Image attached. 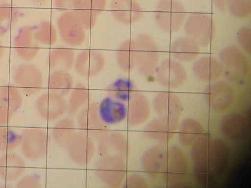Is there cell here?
Instances as JSON below:
<instances>
[{
	"mask_svg": "<svg viewBox=\"0 0 251 188\" xmlns=\"http://www.w3.org/2000/svg\"><path fill=\"white\" fill-rule=\"evenodd\" d=\"M192 145L194 171L201 181L211 180L225 169L229 150L223 140H214L210 134H201Z\"/></svg>",
	"mask_w": 251,
	"mask_h": 188,
	"instance_id": "6da1fadb",
	"label": "cell"
},
{
	"mask_svg": "<svg viewBox=\"0 0 251 188\" xmlns=\"http://www.w3.org/2000/svg\"><path fill=\"white\" fill-rule=\"evenodd\" d=\"M95 172L99 180L109 188H119L127 176L126 158L111 155L100 157L95 163Z\"/></svg>",
	"mask_w": 251,
	"mask_h": 188,
	"instance_id": "7a4b0ae2",
	"label": "cell"
},
{
	"mask_svg": "<svg viewBox=\"0 0 251 188\" xmlns=\"http://www.w3.org/2000/svg\"><path fill=\"white\" fill-rule=\"evenodd\" d=\"M186 15L184 6L177 0H160L154 10L156 24L167 33L179 31L184 23Z\"/></svg>",
	"mask_w": 251,
	"mask_h": 188,
	"instance_id": "3957f363",
	"label": "cell"
},
{
	"mask_svg": "<svg viewBox=\"0 0 251 188\" xmlns=\"http://www.w3.org/2000/svg\"><path fill=\"white\" fill-rule=\"evenodd\" d=\"M50 138L46 129L40 127H26L22 131L20 149L22 155L31 161L42 160L47 156Z\"/></svg>",
	"mask_w": 251,
	"mask_h": 188,
	"instance_id": "277c9868",
	"label": "cell"
},
{
	"mask_svg": "<svg viewBox=\"0 0 251 188\" xmlns=\"http://www.w3.org/2000/svg\"><path fill=\"white\" fill-rule=\"evenodd\" d=\"M13 82L22 94L31 97L39 94L43 89L44 75L35 65L24 63L15 69Z\"/></svg>",
	"mask_w": 251,
	"mask_h": 188,
	"instance_id": "5b68a950",
	"label": "cell"
},
{
	"mask_svg": "<svg viewBox=\"0 0 251 188\" xmlns=\"http://www.w3.org/2000/svg\"><path fill=\"white\" fill-rule=\"evenodd\" d=\"M57 26L60 39L67 46L75 48L86 41V29L74 11L63 13L57 20Z\"/></svg>",
	"mask_w": 251,
	"mask_h": 188,
	"instance_id": "8992f818",
	"label": "cell"
},
{
	"mask_svg": "<svg viewBox=\"0 0 251 188\" xmlns=\"http://www.w3.org/2000/svg\"><path fill=\"white\" fill-rule=\"evenodd\" d=\"M136 42L137 46L136 66L141 75L149 77L155 73L158 69V47L154 40L147 34L138 36Z\"/></svg>",
	"mask_w": 251,
	"mask_h": 188,
	"instance_id": "52a82bcc",
	"label": "cell"
},
{
	"mask_svg": "<svg viewBox=\"0 0 251 188\" xmlns=\"http://www.w3.org/2000/svg\"><path fill=\"white\" fill-rule=\"evenodd\" d=\"M185 31L188 37L196 40L201 46L211 43L216 33V24L210 15L205 13H193L185 24Z\"/></svg>",
	"mask_w": 251,
	"mask_h": 188,
	"instance_id": "ba28073f",
	"label": "cell"
},
{
	"mask_svg": "<svg viewBox=\"0 0 251 188\" xmlns=\"http://www.w3.org/2000/svg\"><path fill=\"white\" fill-rule=\"evenodd\" d=\"M77 126L82 133L87 134L95 141L109 133L108 125L100 119L98 113V104L90 102L77 114Z\"/></svg>",
	"mask_w": 251,
	"mask_h": 188,
	"instance_id": "9c48e42d",
	"label": "cell"
},
{
	"mask_svg": "<svg viewBox=\"0 0 251 188\" xmlns=\"http://www.w3.org/2000/svg\"><path fill=\"white\" fill-rule=\"evenodd\" d=\"M220 60L224 72L232 81H239L247 76L249 62L241 49L230 46L224 49L220 54Z\"/></svg>",
	"mask_w": 251,
	"mask_h": 188,
	"instance_id": "30bf717a",
	"label": "cell"
},
{
	"mask_svg": "<svg viewBox=\"0 0 251 188\" xmlns=\"http://www.w3.org/2000/svg\"><path fill=\"white\" fill-rule=\"evenodd\" d=\"M188 164L187 158L182 150L172 146L167 150V162L162 175L164 180L170 185L181 184L187 180Z\"/></svg>",
	"mask_w": 251,
	"mask_h": 188,
	"instance_id": "8fae6325",
	"label": "cell"
},
{
	"mask_svg": "<svg viewBox=\"0 0 251 188\" xmlns=\"http://www.w3.org/2000/svg\"><path fill=\"white\" fill-rule=\"evenodd\" d=\"M65 151L75 164L86 166L95 155V142L94 139L87 134L80 131L76 132Z\"/></svg>",
	"mask_w": 251,
	"mask_h": 188,
	"instance_id": "7c38bea8",
	"label": "cell"
},
{
	"mask_svg": "<svg viewBox=\"0 0 251 188\" xmlns=\"http://www.w3.org/2000/svg\"><path fill=\"white\" fill-rule=\"evenodd\" d=\"M35 108L44 120L51 122L57 121L67 114V101L64 96L49 91L38 97Z\"/></svg>",
	"mask_w": 251,
	"mask_h": 188,
	"instance_id": "4fadbf2b",
	"label": "cell"
},
{
	"mask_svg": "<svg viewBox=\"0 0 251 188\" xmlns=\"http://www.w3.org/2000/svg\"><path fill=\"white\" fill-rule=\"evenodd\" d=\"M106 60L100 51L84 50L75 55V69L80 77L93 78L96 77L104 70Z\"/></svg>",
	"mask_w": 251,
	"mask_h": 188,
	"instance_id": "5bb4252c",
	"label": "cell"
},
{
	"mask_svg": "<svg viewBox=\"0 0 251 188\" xmlns=\"http://www.w3.org/2000/svg\"><path fill=\"white\" fill-rule=\"evenodd\" d=\"M234 89L227 82H215L205 91L206 102L216 111H224L229 108L234 101Z\"/></svg>",
	"mask_w": 251,
	"mask_h": 188,
	"instance_id": "9a60e30c",
	"label": "cell"
},
{
	"mask_svg": "<svg viewBox=\"0 0 251 188\" xmlns=\"http://www.w3.org/2000/svg\"><path fill=\"white\" fill-rule=\"evenodd\" d=\"M156 70L159 84L167 88H178L182 86L187 79L184 67L175 60H165Z\"/></svg>",
	"mask_w": 251,
	"mask_h": 188,
	"instance_id": "2e32d148",
	"label": "cell"
},
{
	"mask_svg": "<svg viewBox=\"0 0 251 188\" xmlns=\"http://www.w3.org/2000/svg\"><path fill=\"white\" fill-rule=\"evenodd\" d=\"M34 28L26 25L20 29L13 40V48L15 53L25 62L34 60L40 52V46L33 39Z\"/></svg>",
	"mask_w": 251,
	"mask_h": 188,
	"instance_id": "e0dca14e",
	"label": "cell"
},
{
	"mask_svg": "<svg viewBox=\"0 0 251 188\" xmlns=\"http://www.w3.org/2000/svg\"><path fill=\"white\" fill-rule=\"evenodd\" d=\"M178 128V117H161L148 125L145 129V134L151 140L167 142L174 137Z\"/></svg>",
	"mask_w": 251,
	"mask_h": 188,
	"instance_id": "ac0fdd59",
	"label": "cell"
},
{
	"mask_svg": "<svg viewBox=\"0 0 251 188\" xmlns=\"http://www.w3.org/2000/svg\"><path fill=\"white\" fill-rule=\"evenodd\" d=\"M111 12L119 23L131 24L142 18L143 12L135 0H111Z\"/></svg>",
	"mask_w": 251,
	"mask_h": 188,
	"instance_id": "d6986e66",
	"label": "cell"
},
{
	"mask_svg": "<svg viewBox=\"0 0 251 188\" xmlns=\"http://www.w3.org/2000/svg\"><path fill=\"white\" fill-rule=\"evenodd\" d=\"M100 119L107 125L120 124L127 118V106L125 102L107 97L98 104Z\"/></svg>",
	"mask_w": 251,
	"mask_h": 188,
	"instance_id": "ffe728a7",
	"label": "cell"
},
{
	"mask_svg": "<svg viewBox=\"0 0 251 188\" xmlns=\"http://www.w3.org/2000/svg\"><path fill=\"white\" fill-rule=\"evenodd\" d=\"M25 161L19 154L8 152L0 156V178L6 182L19 180L26 171Z\"/></svg>",
	"mask_w": 251,
	"mask_h": 188,
	"instance_id": "44dd1931",
	"label": "cell"
},
{
	"mask_svg": "<svg viewBox=\"0 0 251 188\" xmlns=\"http://www.w3.org/2000/svg\"><path fill=\"white\" fill-rule=\"evenodd\" d=\"M129 151L126 138L118 132L109 133L98 141V152L100 157L118 155L126 158Z\"/></svg>",
	"mask_w": 251,
	"mask_h": 188,
	"instance_id": "7402d4cb",
	"label": "cell"
},
{
	"mask_svg": "<svg viewBox=\"0 0 251 188\" xmlns=\"http://www.w3.org/2000/svg\"><path fill=\"white\" fill-rule=\"evenodd\" d=\"M167 150L159 145L151 147L143 154L141 164L150 178L155 179L162 173L167 162Z\"/></svg>",
	"mask_w": 251,
	"mask_h": 188,
	"instance_id": "603a6c76",
	"label": "cell"
},
{
	"mask_svg": "<svg viewBox=\"0 0 251 188\" xmlns=\"http://www.w3.org/2000/svg\"><path fill=\"white\" fill-rule=\"evenodd\" d=\"M127 102L126 118L128 124L137 126L149 119L151 109L145 95L137 91Z\"/></svg>",
	"mask_w": 251,
	"mask_h": 188,
	"instance_id": "cb8c5ba5",
	"label": "cell"
},
{
	"mask_svg": "<svg viewBox=\"0 0 251 188\" xmlns=\"http://www.w3.org/2000/svg\"><path fill=\"white\" fill-rule=\"evenodd\" d=\"M193 69L195 75L203 82H214L221 77L224 69L221 62L214 58H201L194 63Z\"/></svg>",
	"mask_w": 251,
	"mask_h": 188,
	"instance_id": "d4e9b609",
	"label": "cell"
},
{
	"mask_svg": "<svg viewBox=\"0 0 251 188\" xmlns=\"http://www.w3.org/2000/svg\"><path fill=\"white\" fill-rule=\"evenodd\" d=\"M154 109L161 117H179L183 107L180 98L170 92H163L154 98Z\"/></svg>",
	"mask_w": 251,
	"mask_h": 188,
	"instance_id": "484cf974",
	"label": "cell"
},
{
	"mask_svg": "<svg viewBox=\"0 0 251 188\" xmlns=\"http://www.w3.org/2000/svg\"><path fill=\"white\" fill-rule=\"evenodd\" d=\"M171 51L173 57L179 61H193L200 53V45L191 37H181L173 44Z\"/></svg>",
	"mask_w": 251,
	"mask_h": 188,
	"instance_id": "4316f807",
	"label": "cell"
},
{
	"mask_svg": "<svg viewBox=\"0 0 251 188\" xmlns=\"http://www.w3.org/2000/svg\"><path fill=\"white\" fill-rule=\"evenodd\" d=\"M75 51L71 47H56L49 53L48 67L51 70L69 71L75 66Z\"/></svg>",
	"mask_w": 251,
	"mask_h": 188,
	"instance_id": "83f0119b",
	"label": "cell"
},
{
	"mask_svg": "<svg viewBox=\"0 0 251 188\" xmlns=\"http://www.w3.org/2000/svg\"><path fill=\"white\" fill-rule=\"evenodd\" d=\"M91 94L86 85L77 83L74 86L69 94L67 101V115L74 118L77 116L79 112L90 103Z\"/></svg>",
	"mask_w": 251,
	"mask_h": 188,
	"instance_id": "f1b7e54d",
	"label": "cell"
},
{
	"mask_svg": "<svg viewBox=\"0 0 251 188\" xmlns=\"http://www.w3.org/2000/svg\"><path fill=\"white\" fill-rule=\"evenodd\" d=\"M76 125L73 118H64L58 120L51 130V137L56 145L66 150L71 139L76 133Z\"/></svg>",
	"mask_w": 251,
	"mask_h": 188,
	"instance_id": "f546056e",
	"label": "cell"
},
{
	"mask_svg": "<svg viewBox=\"0 0 251 188\" xmlns=\"http://www.w3.org/2000/svg\"><path fill=\"white\" fill-rule=\"evenodd\" d=\"M75 86V78L69 71L52 70L48 80L49 91L60 94L64 97L69 95Z\"/></svg>",
	"mask_w": 251,
	"mask_h": 188,
	"instance_id": "4dcf8cb0",
	"label": "cell"
},
{
	"mask_svg": "<svg viewBox=\"0 0 251 188\" xmlns=\"http://www.w3.org/2000/svg\"><path fill=\"white\" fill-rule=\"evenodd\" d=\"M247 120L242 114H228L222 120L221 131L226 138L230 140H237L245 133Z\"/></svg>",
	"mask_w": 251,
	"mask_h": 188,
	"instance_id": "1f68e13d",
	"label": "cell"
},
{
	"mask_svg": "<svg viewBox=\"0 0 251 188\" xmlns=\"http://www.w3.org/2000/svg\"><path fill=\"white\" fill-rule=\"evenodd\" d=\"M137 46L135 40H127L120 45L116 53L118 66L125 72H130L136 67Z\"/></svg>",
	"mask_w": 251,
	"mask_h": 188,
	"instance_id": "d6a6232c",
	"label": "cell"
},
{
	"mask_svg": "<svg viewBox=\"0 0 251 188\" xmlns=\"http://www.w3.org/2000/svg\"><path fill=\"white\" fill-rule=\"evenodd\" d=\"M109 97L123 102H127L137 92L133 80L121 78L112 83L107 89Z\"/></svg>",
	"mask_w": 251,
	"mask_h": 188,
	"instance_id": "836d02e7",
	"label": "cell"
},
{
	"mask_svg": "<svg viewBox=\"0 0 251 188\" xmlns=\"http://www.w3.org/2000/svg\"><path fill=\"white\" fill-rule=\"evenodd\" d=\"M203 127L197 120L188 118L179 128V140L185 146H190L202 134Z\"/></svg>",
	"mask_w": 251,
	"mask_h": 188,
	"instance_id": "e575fe53",
	"label": "cell"
},
{
	"mask_svg": "<svg viewBox=\"0 0 251 188\" xmlns=\"http://www.w3.org/2000/svg\"><path fill=\"white\" fill-rule=\"evenodd\" d=\"M19 9L4 2L0 4V37H3L14 27L20 17Z\"/></svg>",
	"mask_w": 251,
	"mask_h": 188,
	"instance_id": "d590c367",
	"label": "cell"
},
{
	"mask_svg": "<svg viewBox=\"0 0 251 188\" xmlns=\"http://www.w3.org/2000/svg\"><path fill=\"white\" fill-rule=\"evenodd\" d=\"M0 102L15 114L23 104L22 93L14 84L5 85L0 87Z\"/></svg>",
	"mask_w": 251,
	"mask_h": 188,
	"instance_id": "8d00e7d4",
	"label": "cell"
},
{
	"mask_svg": "<svg viewBox=\"0 0 251 188\" xmlns=\"http://www.w3.org/2000/svg\"><path fill=\"white\" fill-rule=\"evenodd\" d=\"M57 31L48 20H42L33 31V39L38 44L52 46L57 41Z\"/></svg>",
	"mask_w": 251,
	"mask_h": 188,
	"instance_id": "74e56055",
	"label": "cell"
},
{
	"mask_svg": "<svg viewBox=\"0 0 251 188\" xmlns=\"http://www.w3.org/2000/svg\"><path fill=\"white\" fill-rule=\"evenodd\" d=\"M72 10L77 15L86 30H91L96 25L99 15L85 0H75Z\"/></svg>",
	"mask_w": 251,
	"mask_h": 188,
	"instance_id": "f35d334b",
	"label": "cell"
},
{
	"mask_svg": "<svg viewBox=\"0 0 251 188\" xmlns=\"http://www.w3.org/2000/svg\"><path fill=\"white\" fill-rule=\"evenodd\" d=\"M21 142V134L7 126L0 127V153L12 152Z\"/></svg>",
	"mask_w": 251,
	"mask_h": 188,
	"instance_id": "ab89813d",
	"label": "cell"
},
{
	"mask_svg": "<svg viewBox=\"0 0 251 188\" xmlns=\"http://www.w3.org/2000/svg\"><path fill=\"white\" fill-rule=\"evenodd\" d=\"M227 7L230 13L235 17H250L251 13V0H227Z\"/></svg>",
	"mask_w": 251,
	"mask_h": 188,
	"instance_id": "60d3db41",
	"label": "cell"
},
{
	"mask_svg": "<svg viewBox=\"0 0 251 188\" xmlns=\"http://www.w3.org/2000/svg\"><path fill=\"white\" fill-rule=\"evenodd\" d=\"M41 187L39 177L30 174L20 179L16 184V187L19 188H38Z\"/></svg>",
	"mask_w": 251,
	"mask_h": 188,
	"instance_id": "b9f144b4",
	"label": "cell"
},
{
	"mask_svg": "<svg viewBox=\"0 0 251 188\" xmlns=\"http://www.w3.org/2000/svg\"><path fill=\"white\" fill-rule=\"evenodd\" d=\"M251 30L249 28H243L239 31V43L244 51L251 52Z\"/></svg>",
	"mask_w": 251,
	"mask_h": 188,
	"instance_id": "7bdbcfd3",
	"label": "cell"
},
{
	"mask_svg": "<svg viewBox=\"0 0 251 188\" xmlns=\"http://www.w3.org/2000/svg\"><path fill=\"white\" fill-rule=\"evenodd\" d=\"M124 186L125 188H145L147 185L142 177L138 174H133L126 178Z\"/></svg>",
	"mask_w": 251,
	"mask_h": 188,
	"instance_id": "ee69618b",
	"label": "cell"
},
{
	"mask_svg": "<svg viewBox=\"0 0 251 188\" xmlns=\"http://www.w3.org/2000/svg\"><path fill=\"white\" fill-rule=\"evenodd\" d=\"M14 113L5 105L0 102V127L7 126Z\"/></svg>",
	"mask_w": 251,
	"mask_h": 188,
	"instance_id": "f6af8a7d",
	"label": "cell"
},
{
	"mask_svg": "<svg viewBox=\"0 0 251 188\" xmlns=\"http://www.w3.org/2000/svg\"><path fill=\"white\" fill-rule=\"evenodd\" d=\"M98 15L104 11L107 5V0H85Z\"/></svg>",
	"mask_w": 251,
	"mask_h": 188,
	"instance_id": "bcb514c9",
	"label": "cell"
},
{
	"mask_svg": "<svg viewBox=\"0 0 251 188\" xmlns=\"http://www.w3.org/2000/svg\"><path fill=\"white\" fill-rule=\"evenodd\" d=\"M75 1V0H53V4L57 10L66 12L72 10Z\"/></svg>",
	"mask_w": 251,
	"mask_h": 188,
	"instance_id": "7dc6e473",
	"label": "cell"
},
{
	"mask_svg": "<svg viewBox=\"0 0 251 188\" xmlns=\"http://www.w3.org/2000/svg\"><path fill=\"white\" fill-rule=\"evenodd\" d=\"M217 8L222 11H224L227 8V0H213Z\"/></svg>",
	"mask_w": 251,
	"mask_h": 188,
	"instance_id": "c3c4849f",
	"label": "cell"
},
{
	"mask_svg": "<svg viewBox=\"0 0 251 188\" xmlns=\"http://www.w3.org/2000/svg\"><path fill=\"white\" fill-rule=\"evenodd\" d=\"M4 51H5V50H4L3 45L2 44V42L0 41V58L3 57L4 54Z\"/></svg>",
	"mask_w": 251,
	"mask_h": 188,
	"instance_id": "681fc988",
	"label": "cell"
},
{
	"mask_svg": "<svg viewBox=\"0 0 251 188\" xmlns=\"http://www.w3.org/2000/svg\"><path fill=\"white\" fill-rule=\"evenodd\" d=\"M33 3L37 4V5H42L47 1V0H32Z\"/></svg>",
	"mask_w": 251,
	"mask_h": 188,
	"instance_id": "f907efd6",
	"label": "cell"
},
{
	"mask_svg": "<svg viewBox=\"0 0 251 188\" xmlns=\"http://www.w3.org/2000/svg\"><path fill=\"white\" fill-rule=\"evenodd\" d=\"M9 0H0V3H4V2H7Z\"/></svg>",
	"mask_w": 251,
	"mask_h": 188,
	"instance_id": "816d5d0a",
	"label": "cell"
}]
</instances>
